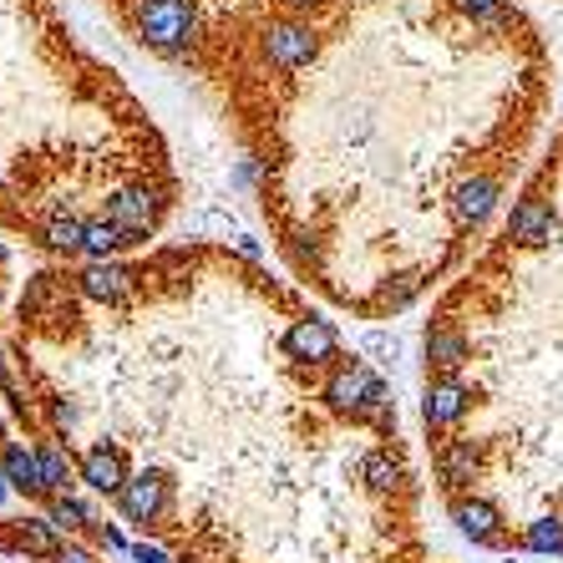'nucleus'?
<instances>
[{"label":"nucleus","instance_id":"nucleus-8","mask_svg":"<svg viewBox=\"0 0 563 563\" xmlns=\"http://www.w3.org/2000/svg\"><path fill=\"white\" fill-rule=\"evenodd\" d=\"M81 483L92 487V493H102V498H118L122 487H128V462H122V452L112 442H92L87 452H81L77 462Z\"/></svg>","mask_w":563,"mask_h":563},{"label":"nucleus","instance_id":"nucleus-9","mask_svg":"<svg viewBox=\"0 0 563 563\" xmlns=\"http://www.w3.org/2000/svg\"><path fill=\"white\" fill-rule=\"evenodd\" d=\"M132 269L128 264H112V260H92L87 269L77 275V289L87 295V300H97V305H118V300H128V289H132Z\"/></svg>","mask_w":563,"mask_h":563},{"label":"nucleus","instance_id":"nucleus-7","mask_svg":"<svg viewBox=\"0 0 563 563\" xmlns=\"http://www.w3.org/2000/svg\"><path fill=\"white\" fill-rule=\"evenodd\" d=\"M118 508L128 523H153V518H163V508H168V477L163 472H137V477H128V487L118 493Z\"/></svg>","mask_w":563,"mask_h":563},{"label":"nucleus","instance_id":"nucleus-10","mask_svg":"<svg viewBox=\"0 0 563 563\" xmlns=\"http://www.w3.org/2000/svg\"><path fill=\"white\" fill-rule=\"evenodd\" d=\"M0 467H5V477H11L15 493H26V498H46V483H41V457H36V446H26V442H5V452H0Z\"/></svg>","mask_w":563,"mask_h":563},{"label":"nucleus","instance_id":"nucleus-17","mask_svg":"<svg viewBox=\"0 0 563 563\" xmlns=\"http://www.w3.org/2000/svg\"><path fill=\"white\" fill-rule=\"evenodd\" d=\"M355 417H361V421H371V427H376L380 437H391V432H396V401H391V391L380 386V391L371 396V401H366V407H361V411H355Z\"/></svg>","mask_w":563,"mask_h":563},{"label":"nucleus","instance_id":"nucleus-3","mask_svg":"<svg viewBox=\"0 0 563 563\" xmlns=\"http://www.w3.org/2000/svg\"><path fill=\"white\" fill-rule=\"evenodd\" d=\"M260 52H264V62L279 66V71H300V66L314 62L320 41H314V31L300 26V21H269L260 36Z\"/></svg>","mask_w":563,"mask_h":563},{"label":"nucleus","instance_id":"nucleus-1","mask_svg":"<svg viewBox=\"0 0 563 563\" xmlns=\"http://www.w3.org/2000/svg\"><path fill=\"white\" fill-rule=\"evenodd\" d=\"M442 320L467 345V421L442 437L477 457L467 498L503 518V549L563 559V137Z\"/></svg>","mask_w":563,"mask_h":563},{"label":"nucleus","instance_id":"nucleus-6","mask_svg":"<svg viewBox=\"0 0 563 563\" xmlns=\"http://www.w3.org/2000/svg\"><path fill=\"white\" fill-rule=\"evenodd\" d=\"M376 391H380V376H376V371L361 366V361H345V366L330 371V380H325V391H320V396H325L335 411H351V417H355V411L366 407Z\"/></svg>","mask_w":563,"mask_h":563},{"label":"nucleus","instance_id":"nucleus-4","mask_svg":"<svg viewBox=\"0 0 563 563\" xmlns=\"http://www.w3.org/2000/svg\"><path fill=\"white\" fill-rule=\"evenodd\" d=\"M341 351V330L320 320V314H305L285 330V355L289 361H305V366H330Z\"/></svg>","mask_w":563,"mask_h":563},{"label":"nucleus","instance_id":"nucleus-18","mask_svg":"<svg viewBox=\"0 0 563 563\" xmlns=\"http://www.w3.org/2000/svg\"><path fill=\"white\" fill-rule=\"evenodd\" d=\"M132 563H173L168 559V553H163V549H153V543H132Z\"/></svg>","mask_w":563,"mask_h":563},{"label":"nucleus","instance_id":"nucleus-15","mask_svg":"<svg viewBox=\"0 0 563 563\" xmlns=\"http://www.w3.org/2000/svg\"><path fill=\"white\" fill-rule=\"evenodd\" d=\"M41 244L56 254H81V244H87V219H77V213H56L46 229H41Z\"/></svg>","mask_w":563,"mask_h":563},{"label":"nucleus","instance_id":"nucleus-13","mask_svg":"<svg viewBox=\"0 0 563 563\" xmlns=\"http://www.w3.org/2000/svg\"><path fill=\"white\" fill-rule=\"evenodd\" d=\"M128 244H137V239H132L122 223H112V219H87V244H81V254H92V260H112V254L128 250Z\"/></svg>","mask_w":563,"mask_h":563},{"label":"nucleus","instance_id":"nucleus-19","mask_svg":"<svg viewBox=\"0 0 563 563\" xmlns=\"http://www.w3.org/2000/svg\"><path fill=\"white\" fill-rule=\"evenodd\" d=\"M52 563H97V559H92V553H87V549H62Z\"/></svg>","mask_w":563,"mask_h":563},{"label":"nucleus","instance_id":"nucleus-14","mask_svg":"<svg viewBox=\"0 0 563 563\" xmlns=\"http://www.w3.org/2000/svg\"><path fill=\"white\" fill-rule=\"evenodd\" d=\"M41 457V483H46V498H66L71 493V457H66L56 442H36Z\"/></svg>","mask_w":563,"mask_h":563},{"label":"nucleus","instance_id":"nucleus-22","mask_svg":"<svg viewBox=\"0 0 563 563\" xmlns=\"http://www.w3.org/2000/svg\"><path fill=\"white\" fill-rule=\"evenodd\" d=\"M11 493H15V487H11V477H5V467H0V503L11 498Z\"/></svg>","mask_w":563,"mask_h":563},{"label":"nucleus","instance_id":"nucleus-24","mask_svg":"<svg viewBox=\"0 0 563 563\" xmlns=\"http://www.w3.org/2000/svg\"><path fill=\"white\" fill-rule=\"evenodd\" d=\"M0 264H5V244H0Z\"/></svg>","mask_w":563,"mask_h":563},{"label":"nucleus","instance_id":"nucleus-2","mask_svg":"<svg viewBox=\"0 0 563 563\" xmlns=\"http://www.w3.org/2000/svg\"><path fill=\"white\" fill-rule=\"evenodd\" d=\"M194 31H198V15L188 0H143L137 5V36L157 56H184L194 46Z\"/></svg>","mask_w":563,"mask_h":563},{"label":"nucleus","instance_id":"nucleus-16","mask_svg":"<svg viewBox=\"0 0 563 563\" xmlns=\"http://www.w3.org/2000/svg\"><path fill=\"white\" fill-rule=\"evenodd\" d=\"M46 518H52L62 533H77V528H92L97 523L92 508H87L81 498H71V493H66V498H52V512H46Z\"/></svg>","mask_w":563,"mask_h":563},{"label":"nucleus","instance_id":"nucleus-12","mask_svg":"<svg viewBox=\"0 0 563 563\" xmlns=\"http://www.w3.org/2000/svg\"><path fill=\"white\" fill-rule=\"evenodd\" d=\"M15 543L36 559H56L62 553V528L52 518H15Z\"/></svg>","mask_w":563,"mask_h":563},{"label":"nucleus","instance_id":"nucleus-11","mask_svg":"<svg viewBox=\"0 0 563 563\" xmlns=\"http://www.w3.org/2000/svg\"><path fill=\"white\" fill-rule=\"evenodd\" d=\"M361 477H366L371 493H401V487H407V467H401V457H396L391 446H376V452H366V462H361Z\"/></svg>","mask_w":563,"mask_h":563},{"label":"nucleus","instance_id":"nucleus-23","mask_svg":"<svg viewBox=\"0 0 563 563\" xmlns=\"http://www.w3.org/2000/svg\"><path fill=\"white\" fill-rule=\"evenodd\" d=\"M289 11H314V5H320V0H285Z\"/></svg>","mask_w":563,"mask_h":563},{"label":"nucleus","instance_id":"nucleus-5","mask_svg":"<svg viewBox=\"0 0 563 563\" xmlns=\"http://www.w3.org/2000/svg\"><path fill=\"white\" fill-rule=\"evenodd\" d=\"M157 213H163V198H157V188H147V184H128L107 198V219L122 223L132 239H143L157 223Z\"/></svg>","mask_w":563,"mask_h":563},{"label":"nucleus","instance_id":"nucleus-21","mask_svg":"<svg viewBox=\"0 0 563 563\" xmlns=\"http://www.w3.org/2000/svg\"><path fill=\"white\" fill-rule=\"evenodd\" d=\"M0 386L11 391V366H5V345H0Z\"/></svg>","mask_w":563,"mask_h":563},{"label":"nucleus","instance_id":"nucleus-20","mask_svg":"<svg viewBox=\"0 0 563 563\" xmlns=\"http://www.w3.org/2000/svg\"><path fill=\"white\" fill-rule=\"evenodd\" d=\"M52 421H56V427H71V421H77V411L66 407V401H52Z\"/></svg>","mask_w":563,"mask_h":563}]
</instances>
